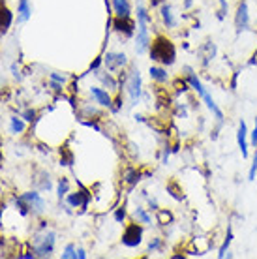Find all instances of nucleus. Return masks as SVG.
Masks as SVG:
<instances>
[{
  "mask_svg": "<svg viewBox=\"0 0 257 259\" xmlns=\"http://www.w3.org/2000/svg\"><path fill=\"white\" fill-rule=\"evenodd\" d=\"M182 72H184L182 75H184V77L188 79V83H190L191 92L195 94L201 102L207 105V109H209V111L212 113V117H214V122H216L218 126H223V124H225V115H223V111L220 109V105L216 103V100L212 98V94H210L209 88L203 85V81H201L199 75H197V72H195L191 66H182Z\"/></svg>",
  "mask_w": 257,
  "mask_h": 259,
  "instance_id": "f257e3e1",
  "label": "nucleus"
},
{
  "mask_svg": "<svg viewBox=\"0 0 257 259\" xmlns=\"http://www.w3.org/2000/svg\"><path fill=\"white\" fill-rule=\"evenodd\" d=\"M148 55H150L152 62H158V64L167 68V66H173L177 62V47L173 43V40H169L163 34H158L150 43Z\"/></svg>",
  "mask_w": 257,
  "mask_h": 259,
  "instance_id": "f03ea898",
  "label": "nucleus"
},
{
  "mask_svg": "<svg viewBox=\"0 0 257 259\" xmlns=\"http://www.w3.org/2000/svg\"><path fill=\"white\" fill-rule=\"evenodd\" d=\"M126 92L130 96V105H137L143 98V79L137 66H132L128 72V81H126Z\"/></svg>",
  "mask_w": 257,
  "mask_h": 259,
  "instance_id": "7ed1b4c3",
  "label": "nucleus"
},
{
  "mask_svg": "<svg viewBox=\"0 0 257 259\" xmlns=\"http://www.w3.org/2000/svg\"><path fill=\"white\" fill-rule=\"evenodd\" d=\"M55 242H57V233L43 229V233L36 235L34 239V254L38 258H51L55 252Z\"/></svg>",
  "mask_w": 257,
  "mask_h": 259,
  "instance_id": "20e7f679",
  "label": "nucleus"
},
{
  "mask_svg": "<svg viewBox=\"0 0 257 259\" xmlns=\"http://www.w3.org/2000/svg\"><path fill=\"white\" fill-rule=\"evenodd\" d=\"M120 241H122V244L126 248H137V246H141V242H143V223L139 222L128 223Z\"/></svg>",
  "mask_w": 257,
  "mask_h": 259,
  "instance_id": "39448f33",
  "label": "nucleus"
},
{
  "mask_svg": "<svg viewBox=\"0 0 257 259\" xmlns=\"http://www.w3.org/2000/svg\"><path fill=\"white\" fill-rule=\"evenodd\" d=\"M250 27H252V15H250L248 0H238L237 8H235V30L237 34H242L250 30Z\"/></svg>",
  "mask_w": 257,
  "mask_h": 259,
  "instance_id": "423d86ee",
  "label": "nucleus"
},
{
  "mask_svg": "<svg viewBox=\"0 0 257 259\" xmlns=\"http://www.w3.org/2000/svg\"><path fill=\"white\" fill-rule=\"evenodd\" d=\"M150 25L148 23H137V36H135V51L137 55H143L150 49L152 38H150Z\"/></svg>",
  "mask_w": 257,
  "mask_h": 259,
  "instance_id": "0eeeda50",
  "label": "nucleus"
},
{
  "mask_svg": "<svg viewBox=\"0 0 257 259\" xmlns=\"http://www.w3.org/2000/svg\"><path fill=\"white\" fill-rule=\"evenodd\" d=\"M237 145H238V150L244 160L250 158V131H248V124L246 121L238 122V128H237Z\"/></svg>",
  "mask_w": 257,
  "mask_h": 259,
  "instance_id": "6e6552de",
  "label": "nucleus"
},
{
  "mask_svg": "<svg viewBox=\"0 0 257 259\" xmlns=\"http://www.w3.org/2000/svg\"><path fill=\"white\" fill-rule=\"evenodd\" d=\"M66 203L72 207V209H81L85 213L88 209V201H90V194L86 192L85 188H81V192H68V195L64 197Z\"/></svg>",
  "mask_w": 257,
  "mask_h": 259,
  "instance_id": "1a4fd4ad",
  "label": "nucleus"
},
{
  "mask_svg": "<svg viewBox=\"0 0 257 259\" xmlns=\"http://www.w3.org/2000/svg\"><path fill=\"white\" fill-rule=\"evenodd\" d=\"M104 66L107 68V72H120L124 66H128V56L124 55V53L109 51L104 56Z\"/></svg>",
  "mask_w": 257,
  "mask_h": 259,
  "instance_id": "9d476101",
  "label": "nucleus"
},
{
  "mask_svg": "<svg viewBox=\"0 0 257 259\" xmlns=\"http://www.w3.org/2000/svg\"><path fill=\"white\" fill-rule=\"evenodd\" d=\"M160 19H162L163 27L167 30H177L179 28V17H177V13H175V9H173L169 2H163L160 6Z\"/></svg>",
  "mask_w": 257,
  "mask_h": 259,
  "instance_id": "9b49d317",
  "label": "nucleus"
},
{
  "mask_svg": "<svg viewBox=\"0 0 257 259\" xmlns=\"http://www.w3.org/2000/svg\"><path fill=\"white\" fill-rule=\"evenodd\" d=\"M216 53H218V47H216V43H214L212 40H207V42L197 49V56H199L201 66H203L205 70H207V68L210 66V62L214 60Z\"/></svg>",
  "mask_w": 257,
  "mask_h": 259,
  "instance_id": "f8f14e48",
  "label": "nucleus"
},
{
  "mask_svg": "<svg viewBox=\"0 0 257 259\" xmlns=\"http://www.w3.org/2000/svg\"><path fill=\"white\" fill-rule=\"evenodd\" d=\"M113 28L118 32V34H122L126 38H132L135 34V21L132 17H114L113 19Z\"/></svg>",
  "mask_w": 257,
  "mask_h": 259,
  "instance_id": "ddd939ff",
  "label": "nucleus"
},
{
  "mask_svg": "<svg viewBox=\"0 0 257 259\" xmlns=\"http://www.w3.org/2000/svg\"><path fill=\"white\" fill-rule=\"evenodd\" d=\"M88 92H90L92 100H94L100 107H107V109H111V105H113V96L107 92L105 88H102V86H90Z\"/></svg>",
  "mask_w": 257,
  "mask_h": 259,
  "instance_id": "4468645a",
  "label": "nucleus"
},
{
  "mask_svg": "<svg viewBox=\"0 0 257 259\" xmlns=\"http://www.w3.org/2000/svg\"><path fill=\"white\" fill-rule=\"evenodd\" d=\"M148 75H150V79H152L154 83L160 85V86H163V85H167L169 81H171V75L167 74V68H165V66H162V64L150 66Z\"/></svg>",
  "mask_w": 257,
  "mask_h": 259,
  "instance_id": "2eb2a0df",
  "label": "nucleus"
},
{
  "mask_svg": "<svg viewBox=\"0 0 257 259\" xmlns=\"http://www.w3.org/2000/svg\"><path fill=\"white\" fill-rule=\"evenodd\" d=\"M21 197L27 201L30 211H34L36 214H41L45 211V201H43V197L38 192H29V194H23Z\"/></svg>",
  "mask_w": 257,
  "mask_h": 259,
  "instance_id": "dca6fc26",
  "label": "nucleus"
},
{
  "mask_svg": "<svg viewBox=\"0 0 257 259\" xmlns=\"http://www.w3.org/2000/svg\"><path fill=\"white\" fill-rule=\"evenodd\" d=\"M94 75L102 81V85H104L105 88H109V90H113V92H120V85H118V79L116 77H113V74L111 72H100V70H96Z\"/></svg>",
  "mask_w": 257,
  "mask_h": 259,
  "instance_id": "f3484780",
  "label": "nucleus"
},
{
  "mask_svg": "<svg viewBox=\"0 0 257 259\" xmlns=\"http://www.w3.org/2000/svg\"><path fill=\"white\" fill-rule=\"evenodd\" d=\"M233 239H235V233H233V223L229 222L227 223V231H225V235H223V241H221V244L218 246V259H225V254H227V250L231 248V244H233Z\"/></svg>",
  "mask_w": 257,
  "mask_h": 259,
  "instance_id": "a211bd4d",
  "label": "nucleus"
},
{
  "mask_svg": "<svg viewBox=\"0 0 257 259\" xmlns=\"http://www.w3.org/2000/svg\"><path fill=\"white\" fill-rule=\"evenodd\" d=\"M114 17H132V6L128 0H111Z\"/></svg>",
  "mask_w": 257,
  "mask_h": 259,
  "instance_id": "6ab92c4d",
  "label": "nucleus"
},
{
  "mask_svg": "<svg viewBox=\"0 0 257 259\" xmlns=\"http://www.w3.org/2000/svg\"><path fill=\"white\" fill-rule=\"evenodd\" d=\"M156 222H158V225H162V227H167V225L175 223V214L169 209H158L156 211Z\"/></svg>",
  "mask_w": 257,
  "mask_h": 259,
  "instance_id": "aec40b11",
  "label": "nucleus"
},
{
  "mask_svg": "<svg viewBox=\"0 0 257 259\" xmlns=\"http://www.w3.org/2000/svg\"><path fill=\"white\" fill-rule=\"evenodd\" d=\"M173 88H175V94H177V96H188V94L191 92V86L186 77H177V79L173 81Z\"/></svg>",
  "mask_w": 257,
  "mask_h": 259,
  "instance_id": "412c9836",
  "label": "nucleus"
},
{
  "mask_svg": "<svg viewBox=\"0 0 257 259\" xmlns=\"http://www.w3.org/2000/svg\"><path fill=\"white\" fill-rule=\"evenodd\" d=\"M134 220L139 223H143V225H150L152 223V216H150V213H148V209H143V207H137V209H134Z\"/></svg>",
  "mask_w": 257,
  "mask_h": 259,
  "instance_id": "4be33fe9",
  "label": "nucleus"
},
{
  "mask_svg": "<svg viewBox=\"0 0 257 259\" xmlns=\"http://www.w3.org/2000/svg\"><path fill=\"white\" fill-rule=\"evenodd\" d=\"M167 194L171 195L173 199H177V201H184V199H186L184 194H182V188L179 186L177 180H169V182H167Z\"/></svg>",
  "mask_w": 257,
  "mask_h": 259,
  "instance_id": "5701e85b",
  "label": "nucleus"
},
{
  "mask_svg": "<svg viewBox=\"0 0 257 259\" xmlns=\"http://www.w3.org/2000/svg\"><path fill=\"white\" fill-rule=\"evenodd\" d=\"M141 173H139V171H137V169H134V167H130V169H126V173H124V182H126V184H130V186H135L137 184V182H139V180H141Z\"/></svg>",
  "mask_w": 257,
  "mask_h": 259,
  "instance_id": "b1692460",
  "label": "nucleus"
},
{
  "mask_svg": "<svg viewBox=\"0 0 257 259\" xmlns=\"http://www.w3.org/2000/svg\"><path fill=\"white\" fill-rule=\"evenodd\" d=\"M11 21H13V13L10 9H0V32L4 34L10 28Z\"/></svg>",
  "mask_w": 257,
  "mask_h": 259,
  "instance_id": "393cba45",
  "label": "nucleus"
},
{
  "mask_svg": "<svg viewBox=\"0 0 257 259\" xmlns=\"http://www.w3.org/2000/svg\"><path fill=\"white\" fill-rule=\"evenodd\" d=\"M190 115V105L182 102H175V117L177 119H188Z\"/></svg>",
  "mask_w": 257,
  "mask_h": 259,
  "instance_id": "a878e982",
  "label": "nucleus"
},
{
  "mask_svg": "<svg viewBox=\"0 0 257 259\" xmlns=\"http://www.w3.org/2000/svg\"><path fill=\"white\" fill-rule=\"evenodd\" d=\"M137 23H148V25L152 23V17L143 4H137Z\"/></svg>",
  "mask_w": 257,
  "mask_h": 259,
  "instance_id": "bb28decb",
  "label": "nucleus"
},
{
  "mask_svg": "<svg viewBox=\"0 0 257 259\" xmlns=\"http://www.w3.org/2000/svg\"><path fill=\"white\" fill-rule=\"evenodd\" d=\"M38 180V190H41V192H45V190H51L53 188V180L49 178L47 173H39V178H36Z\"/></svg>",
  "mask_w": 257,
  "mask_h": 259,
  "instance_id": "cd10ccee",
  "label": "nucleus"
},
{
  "mask_svg": "<svg viewBox=\"0 0 257 259\" xmlns=\"http://www.w3.org/2000/svg\"><path fill=\"white\" fill-rule=\"evenodd\" d=\"M30 13L32 9H30L29 0H19V21H29Z\"/></svg>",
  "mask_w": 257,
  "mask_h": 259,
  "instance_id": "c85d7f7f",
  "label": "nucleus"
},
{
  "mask_svg": "<svg viewBox=\"0 0 257 259\" xmlns=\"http://www.w3.org/2000/svg\"><path fill=\"white\" fill-rule=\"evenodd\" d=\"M257 178V147L252 154V164H250V169H248V180L254 182Z\"/></svg>",
  "mask_w": 257,
  "mask_h": 259,
  "instance_id": "c756f323",
  "label": "nucleus"
},
{
  "mask_svg": "<svg viewBox=\"0 0 257 259\" xmlns=\"http://www.w3.org/2000/svg\"><path fill=\"white\" fill-rule=\"evenodd\" d=\"M68 192H70V182H68V178H64V176H62V178L58 180V186H57L58 199L62 201V199H64V197L68 195Z\"/></svg>",
  "mask_w": 257,
  "mask_h": 259,
  "instance_id": "7c9ffc66",
  "label": "nucleus"
},
{
  "mask_svg": "<svg viewBox=\"0 0 257 259\" xmlns=\"http://www.w3.org/2000/svg\"><path fill=\"white\" fill-rule=\"evenodd\" d=\"M163 248V239L162 237H152L150 242H148V254H154V252H160Z\"/></svg>",
  "mask_w": 257,
  "mask_h": 259,
  "instance_id": "2f4dec72",
  "label": "nucleus"
},
{
  "mask_svg": "<svg viewBox=\"0 0 257 259\" xmlns=\"http://www.w3.org/2000/svg\"><path fill=\"white\" fill-rule=\"evenodd\" d=\"M173 154V145L171 143H165V147L162 148V156H160V162H162V166H167L169 164V158Z\"/></svg>",
  "mask_w": 257,
  "mask_h": 259,
  "instance_id": "473e14b6",
  "label": "nucleus"
},
{
  "mask_svg": "<svg viewBox=\"0 0 257 259\" xmlns=\"http://www.w3.org/2000/svg\"><path fill=\"white\" fill-rule=\"evenodd\" d=\"M62 259H77V246L75 244H68L62 252Z\"/></svg>",
  "mask_w": 257,
  "mask_h": 259,
  "instance_id": "72a5a7b5",
  "label": "nucleus"
},
{
  "mask_svg": "<svg viewBox=\"0 0 257 259\" xmlns=\"http://www.w3.org/2000/svg\"><path fill=\"white\" fill-rule=\"evenodd\" d=\"M11 131L13 133H21V131H25V122L17 119V117H13L11 119Z\"/></svg>",
  "mask_w": 257,
  "mask_h": 259,
  "instance_id": "f704fd0d",
  "label": "nucleus"
},
{
  "mask_svg": "<svg viewBox=\"0 0 257 259\" xmlns=\"http://www.w3.org/2000/svg\"><path fill=\"white\" fill-rule=\"evenodd\" d=\"M114 222L116 223L126 222V209H124V207H118V209L114 211Z\"/></svg>",
  "mask_w": 257,
  "mask_h": 259,
  "instance_id": "c9c22d12",
  "label": "nucleus"
},
{
  "mask_svg": "<svg viewBox=\"0 0 257 259\" xmlns=\"http://www.w3.org/2000/svg\"><path fill=\"white\" fill-rule=\"evenodd\" d=\"M49 79H51V81H57V83L66 85V81H68V75H64V74H58V72H53V74H49Z\"/></svg>",
  "mask_w": 257,
  "mask_h": 259,
  "instance_id": "e433bc0d",
  "label": "nucleus"
},
{
  "mask_svg": "<svg viewBox=\"0 0 257 259\" xmlns=\"http://www.w3.org/2000/svg\"><path fill=\"white\" fill-rule=\"evenodd\" d=\"M122 96L120 94H116V98L113 100V105H111V111L113 113H118L120 109H122Z\"/></svg>",
  "mask_w": 257,
  "mask_h": 259,
  "instance_id": "4c0bfd02",
  "label": "nucleus"
},
{
  "mask_svg": "<svg viewBox=\"0 0 257 259\" xmlns=\"http://www.w3.org/2000/svg\"><path fill=\"white\" fill-rule=\"evenodd\" d=\"M250 147H257V117H256V124H254V130L250 131Z\"/></svg>",
  "mask_w": 257,
  "mask_h": 259,
  "instance_id": "58836bf2",
  "label": "nucleus"
},
{
  "mask_svg": "<svg viewBox=\"0 0 257 259\" xmlns=\"http://www.w3.org/2000/svg\"><path fill=\"white\" fill-rule=\"evenodd\" d=\"M81 124L86 126V128H92L94 131H98V133H102V128H100V124L96 121H81Z\"/></svg>",
  "mask_w": 257,
  "mask_h": 259,
  "instance_id": "ea45409f",
  "label": "nucleus"
},
{
  "mask_svg": "<svg viewBox=\"0 0 257 259\" xmlns=\"http://www.w3.org/2000/svg\"><path fill=\"white\" fill-rule=\"evenodd\" d=\"M104 64V56H98L94 58V62L90 64V72H96V70H100V66Z\"/></svg>",
  "mask_w": 257,
  "mask_h": 259,
  "instance_id": "a19ab883",
  "label": "nucleus"
},
{
  "mask_svg": "<svg viewBox=\"0 0 257 259\" xmlns=\"http://www.w3.org/2000/svg\"><path fill=\"white\" fill-rule=\"evenodd\" d=\"M160 209V205H158V201L154 199V197H148V211H152V213H156Z\"/></svg>",
  "mask_w": 257,
  "mask_h": 259,
  "instance_id": "79ce46f5",
  "label": "nucleus"
},
{
  "mask_svg": "<svg viewBox=\"0 0 257 259\" xmlns=\"http://www.w3.org/2000/svg\"><path fill=\"white\" fill-rule=\"evenodd\" d=\"M193 4H195V0H182V9L184 11H190L193 8Z\"/></svg>",
  "mask_w": 257,
  "mask_h": 259,
  "instance_id": "37998d69",
  "label": "nucleus"
},
{
  "mask_svg": "<svg viewBox=\"0 0 257 259\" xmlns=\"http://www.w3.org/2000/svg\"><path fill=\"white\" fill-rule=\"evenodd\" d=\"M62 86H64L62 83H57V81H51V88H53V90H55L57 94H62V90H64Z\"/></svg>",
  "mask_w": 257,
  "mask_h": 259,
  "instance_id": "c03bdc74",
  "label": "nucleus"
},
{
  "mask_svg": "<svg viewBox=\"0 0 257 259\" xmlns=\"http://www.w3.org/2000/svg\"><path fill=\"white\" fill-rule=\"evenodd\" d=\"M237 83H238V72H233V77H231V90H237Z\"/></svg>",
  "mask_w": 257,
  "mask_h": 259,
  "instance_id": "a18cd8bd",
  "label": "nucleus"
},
{
  "mask_svg": "<svg viewBox=\"0 0 257 259\" xmlns=\"http://www.w3.org/2000/svg\"><path fill=\"white\" fill-rule=\"evenodd\" d=\"M25 121H29V122H32V121H36V113L32 111V109H29V111H25Z\"/></svg>",
  "mask_w": 257,
  "mask_h": 259,
  "instance_id": "49530a36",
  "label": "nucleus"
},
{
  "mask_svg": "<svg viewBox=\"0 0 257 259\" xmlns=\"http://www.w3.org/2000/svg\"><path fill=\"white\" fill-rule=\"evenodd\" d=\"M128 148H130L132 156H139V150H137V147H135V143H128Z\"/></svg>",
  "mask_w": 257,
  "mask_h": 259,
  "instance_id": "de8ad7c7",
  "label": "nucleus"
},
{
  "mask_svg": "<svg viewBox=\"0 0 257 259\" xmlns=\"http://www.w3.org/2000/svg\"><path fill=\"white\" fill-rule=\"evenodd\" d=\"M163 2H167V0H150V8H160Z\"/></svg>",
  "mask_w": 257,
  "mask_h": 259,
  "instance_id": "09e8293b",
  "label": "nucleus"
},
{
  "mask_svg": "<svg viewBox=\"0 0 257 259\" xmlns=\"http://www.w3.org/2000/svg\"><path fill=\"white\" fill-rule=\"evenodd\" d=\"M77 259H86L85 248H77Z\"/></svg>",
  "mask_w": 257,
  "mask_h": 259,
  "instance_id": "8fccbe9b",
  "label": "nucleus"
},
{
  "mask_svg": "<svg viewBox=\"0 0 257 259\" xmlns=\"http://www.w3.org/2000/svg\"><path fill=\"white\" fill-rule=\"evenodd\" d=\"M134 119H135V121H137V122H148V121H147V117H143V115H139V113L135 115Z\"/></svg>",
  "mask_w": 257,
  "mask_h": 259,
  "instance_id": "3c124183",
  "label": "nucleus"
},
{
  "mask_svg": "<svg viewBox=\"0 0 257 259\" xmlns=\"http://www.w3.org/2000/svg\"><path fill=\"white\" fill-rule=\"evenodd\" d=\"M0 8H2V0H0Z\"/></svg>",
  "mask_w": 257,
  "mask_h": 259,
  "instance_id": "603ef678",
  "label": "nucleus"
},
{
  "mask_svg": "<svg viewBox=\"0 0 257 259\" xmlns=\"http://www.w3.org/2000/svg\"><path fill=\"white\" fill-rule=\"evenodd\" d=\"M223 2H229V0H223Z\"/></svg>",
  "mask_w": 257,
  "mask_h": 259,
  "instance_id": "864d4df0",
  "label": "nucleus"
}]
</instances>
